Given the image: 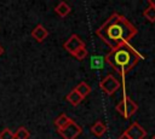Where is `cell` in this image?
Instances as JSON below:
<instances>
[{
	"mask_svg": "<svg viewBox=\"0 0 155 139\" xmlns=\"http://www.w3.org/2000/svg\"><path fill=\"white\" fill-rule=\"evenodd\" d=\"M137 31V28L126 17L119 13H113L97 29L96 34L113 50L122 44H128Z\"/></svg>",
	"mask_w": 155,
	"mask_h": 139,
	"instance_id": "6da1fadb",
	"label": "cell"
},
{
	"mask_svg": "<svg viewBox=\"0 0 155 139\" xmlns=\"http://www.w3.org/2000/svg\"><path fill=\"white\" fill-rule=\"evenodd\" d=\"M140 59H143V56L130 44H122L110 50L104 57L105 63L120 75H126Z\"/></svg>",
	"mask_w": 155,
	"mask_h": 139,
	"instance_id": "7a4b0ae2",
	"label": "cell"
},
{
	"mask_svg": "<svg viewBox=\"0 0 155 139\" xmlns=\"http://www.w3.org/2000/svg\"><path fill=\"white\" fill-rule=\"evenodd\" d=\"M137 110H138L137 104H136L131 98H127V97H125V98L116 105V111H117L121 116H124L125 118L131 117Z\"/></svg>",
	"mask_w": 155,
	"mask_h": 139,
	"instance_id": "3957f363",
	"label": "cell"
},
{
	"mask_svg": "<svg viewBox=\"0 0 155 139\" xmlns=\"http://www.w3.org/2000/svg\"><path fill=\"white\" fill-rule=\"evenodd\" d=\"M57 132L59 133V135L63 139H76L82 133V128H81V126H79L76 122H74L71 120L65 127L57 129Z\"/></svg>",
	"mask_w": 155,
	"mask_h": 139,
	"instance_id": "277c9868",
	"label": "cell"
},
{
	"mask_svg": "<svg viewBox=\"0 0 155 139\" xmlns=\"http://www.w3.org/2000/svg\"><path fill=\"white\" fill-rule=\"evenodd\" d=\"M99 87L108 94L111 95L114 94L119 88H120V82L116 77H114L113 75H107L101 82H99Z\"/></svg>",
	"mask_w": 155,
	"mask_h": 139,
	"instance_id": "5b68a950",
	"label": "cell"
},
{
	"mask_svg": "<svg viewBox=\"0 0 155 139\" xmlns=\"http://www.w3.org/2000/svg\"><path fill=\"white\" fill-rule=\"evenodd\" d=\"M82 47H86V46H85V42H84L82 39H81L79 35H76V34H73V35L64 42V48H65L70 54L75 53L78 50H80V48H82Z\"/></svg>",
	"mask_w": 155,
	"mask_h": 139,
	"instance_id": "8992f818",
	"label": "cell"
},
{
	"mask_svg": "<svg viewBox=\"0 0 155 139\" xmlns=\"http://www.w3.org/2000/svg\"><path fill=\"white\" fill-rule=\"evenodd\" d=\"M125 133L127 134V137L130 139H143L147 135L145 129L138 122L131 123V126H128V128L125 131Z\"/></svg>",
	"mask_w": 155,
	"mask_h": 139,
	"instance_id": "52a82bcc",
	"label": "cell"
},
{
	"mask_svg": "<svg viewBox=\"0 0 155 139\" xmlns=\"http://www.w3.org/2000/svg\"><path fill=\"white\" fill-rule=\"evenodd\" d=\"M31 36H33L38 42H42V41L48 36V31H47V29H46L44 25L38 24V25L33 29Z\"/></svg>",
	"mask_w": 155,
	"mask_h": 139,
	"instance_id": "ba28073f",
	"label": "cell"
},
{
	"mask_svg": "<svg viewBox=\"0 0 155 139\" xmlns=\"http://www.w3.org/2000/svg\"><path fill=\"white\" fill-rule=\"evenodd\" d=\"M105 132H107V126H105V123L102 122V121L94 122V123L92 124V127H91V133H92L94 137H97V138L104 135Z\"/></svg>",
	"mask_w": 155,
	"mask_h": 139,
	"instance_id": "9c48e42d",
	"label": "cell"
},
{
	"mask_svg": "<svg viewBox=\"0 0 155 139\" xmlns=\"http://www.w3.org/2000/svg\"><path fill=\"white\" fill-rule=\"evenodd\" d=\"M70 6L65 2V1H61L56 7H54V11H56V13L58 15V16H61V17H65V16H68L69 13H70Z\"/></svg>",
	"mask_w": 155,
	"mask_h": 139,
	"instance_id": "30bf717a",
	"label": "cell"
},
{
	"mask_svg": "<svg viewBox=\"0 0 155 139\" xmlns=\"http://www.w3.org/2000/svg\"><path fill=\"white\" fill-rule=\"evenodd\" d=\"M82 99H84V98H82L75 89H71V91L67 94V100H68L71 105H74V106H75V105H79Z\"/></svg>",
	"mask_w": 155,
	"mask_h": 139,
	"instance_id": "8fae6325",
	"label": "cell"
},
{
	"mask_svg": "<svg viewBox=\"0 0 155 139\" xmlns=\"http://www.w3.org/2000/svg\"><path fill=\"white\" fill-rule=\"evenodd\" d=\"M74 89H75V91H76V92L82 97V98H85L86 95H88V94H90V92H91V87H90L86 82H84V81H82V82H80V83H78V85H76V87H75Z\"/></svg>",
	"mask_w": 155,
	"mask_h": 139,
	"instance_id": "7c38bea8",
	"label": "cell"
},
{
	"mask_svg": "<svg viewBox=\"0 0 155 139\" xmlns=\"http://www.w3.org/2000/svg\"><path fill=\"white\" fill-rule=\"evenodd\" d=\"M70 121H71L70 117H68L65 114H61V115L54 120V126L57 127V129H59V128L65 127Z\"/></svg>",
	"mask_w": 155,
	"mask_h": 139,
	"instance_id": "4fadbf2b",
	"label": "cell"
},
{
	"mask_svg": "<svg viewBox=\"0 0 155 139\" xmlns=\"http://www.w3.org/2000/svg\"><path fill=\"white\" fill-rule=\"evenodd\" d=\"M30 133L25 127H19L15 133V139H29Z\"/></svg>",
	"mask_w": 155,
	"mask_h": 139,
	"instance_id": "5bb4252c",
	"label": "cell"
},
{
	"mask_svg": "<svg viewBox=\"0 0 155 139\" xmlns=\"http://www.w3.org/2000/svg\"><path fill=\"white\" fill-rule=\"evenodd\" d=\"M104 62H105L104 60V57H102V56H94L91 59V66L94 68V69H101V68H103Z\"/></svg>",
	"mask_w": 155,
	"mask_h": 139,
	"instance_id": "9a60e30c",
	"label": "cell"
},
{
	"mask_svg": "<svg viewBox=\"0 0 155 139\" xmlns=\"http://www.w3.org/2000/svg\"><path fill=\"white\" fill-rule=\"evenodd\" d=\"M143 16H144L149 22L154 23V22H155V7H154V6H149L148 8H145L144 12H143Z\"/></svg>",
	"mask_w": 155,
	"mask_h": 139,
	"instance_id": "2e32d148",
	"label": "cell"
},
{
	"mask_svg": "<svg viewBox=\"0 0 155 139\" xmlns=\"http://www.w3.org/2000/svg\"><path fill=\"white\" fill-rule=\"evenodd\" d=\"M87 54H88V52H87V48H86V47H82V48L78 50L75 53H73L71 56H73L74 58H76L78 60H82V59H85V58L87 57Z\"/></svg>",
	"mask_w": 155,
	"mask_h": 139,
	"instance_id": "e0dca14e",
	"label": "cell"
},
{
	"mask_svg": "<svg viewBox=\"0 0 155 139\" xmlns=\"http://www.w3.org/2000/svg\"><path fill=\"white\" fill-rule=\"evenodd\" d=\"M0 139H15V133L10 128H4L0 132Z\"/></svg>",
	"mask_w": 155,
	"mask_h": 139,
	"instance_id": "ac0fdd59",
	"label": "cell"
},
{
	"mask_svg": "<svg viewBox=\"0 0 155 139\" xmlns=\"http://www.w3.org/2000/svg\"><path fill=\"white\" fill-rule=\"evenodd\" d=\"M117 139H130V138H128V137H127V134L124 132V133H122V134H121V135H120Z\"/></svg>",
	"mask_w": 155,
	"mask_h": 139,
	"instance_id": "d6986e66",
	"label": "cell"
},
{
	"mask_svg": "<svg viewBox=\"0 0 155 139\" xmlns=\"http://www.w3.org/2000/svg\"><path fill=\"white\" fill-rule=\"evenodd\" d=\"M148 5H149V6H154V7H155V1L149 0V1H148Z\"/></svg>",
	"mask_w": 155,
	"mask_h": 139,
	"instance_id": "ffe728a7",
	"label": "cell"
},
{
	"mask_svg": "<svg viewBox=\"0 0 155 139\" xmlns=\"http://www.w3.org/2000/svg\"><path fill=\"white\" fill-rule=\"evenodd\" d=\"M2 53H4V48H2V47H1V46H0V56H1V54H2Z\"/></svg>",
	"mask_w": 155,
	"mask_h": 139,
	"instance_id": "44dd1931",
	"label": "cell"
},
{
	"mask_svg": "<svg viewBox=\"0 0 155 139\" xmlns=\"http://www.w3.org/2000/svg\"><path fill=\"white\" fill-rule=\"evenodd\" d=\"M151 139H155V135H154V137H153V138H151Z\"/></svg>",
	"mask_w": 155,
	"mask_h": 139,
	"instance_id": "7402d4cb",
	"label": "cell"
}]
</instances>
